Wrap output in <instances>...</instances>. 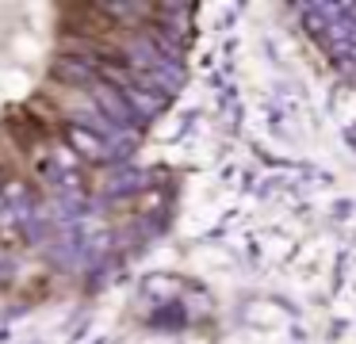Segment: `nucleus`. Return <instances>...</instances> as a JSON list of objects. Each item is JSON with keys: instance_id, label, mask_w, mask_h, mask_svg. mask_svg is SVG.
I'll use <instances>...</instances> for the list:
<instances>
[{"instance_id": "obj_1", "label": "nucleus", "mask_w": 356, "mask_h": 344, "mask_svg": "<svg viewBox=\"0 0 356 344\" xmlns=\"http://www.w3.org/2000/svg\"><path fill=\"white\" fill-rule=\"evenodd\" d=\"M70 142H73V149H81L88 161H100V157H104V145L96 142V138L88 134L85 126H70Z\"/></svg>"}, {"instance_id": "obj_2", "label": "nucleus", "mask_w": 356, "mask_h": 344, "mask_svg": "<svg viewBox=\"0 0 356 344\" xmlns=\"http://www.w3.org/2000/svg\"><path fill=\"white\" fill-rule=\"evenodd\" d=\"M123 96H127V104L142 107V115H157V111L165 107V99H161V96H146V92L134 88V84H131V88H123Z\"/></svg>"}, {"instance_id": "obj_3", "label": "nucleus", "mask_w": 356, "mask_h": 344, "mask_svg": "<svg viewBox=\"0 0 356 344\" xmlns=\"http://www.w3.org/2000/svg\"><path fill=\"white\" fill-rule=\"evenodd\" d=\"M96 99H104V104H108L111 107V115H115V119H131V111H127V107L123 104H119V99L115 96H111V88H104V84H96Z\"/></svg>"}]
</instances>
